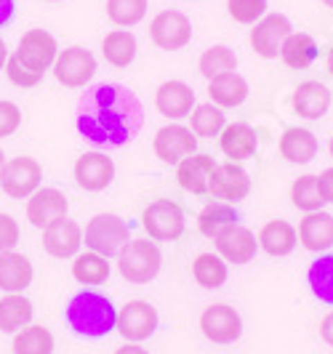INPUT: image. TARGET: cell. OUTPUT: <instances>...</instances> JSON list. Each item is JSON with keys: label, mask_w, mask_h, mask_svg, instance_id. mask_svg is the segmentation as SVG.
I'll return each instance as SVG.
<instances>
[{"label": "cell", "mask_w": 333, "mask_h": 354, "mask_svg": "<svg viewBox=\"0 0 333 354\" xmlns=\"http://www.w3.org/2000/svg\"><path fill=\"white\" fill-rule=\"evenodd\" d=\"M102 53H105L107 64L112 67H128L136 59V37L128 30H112L102 40Z\"/></svg>", "instance_id": "obj_33"}, {"label": "cell", "mask_w": 333, "mask_h": 354, "mask_svg": "<svg viewBox=\"0 0 333 354\" xmlns=\"http://www.w3.org/2000/svg\"><path fill=\"white\" fill-rule=\"evenodd\" d=\"M96 75V56L83 46H70L59 51L53 62V77L67 88H83Z\"/></svg>", "instance_id": "obj_5"}, {"label": "cell", "mask_w": 333, "mask_h": 354, "mask_svg": "<svg viewBox=\"0 0 333 354\" xmlns=\"http://www.w3.org/2000/svg\"><path fill=\"white\" fill-rule=\"evenodd\" d=\"M72 277L83 285H102L109 277V264H107L105 256L88 250V253L75 256V261H72Z\"/></svg>", "instance_id": "obj_36"}, {"label": "cell", "mask_w": 333, "mask_h": 354, "mask_svg": "<svg viewBox=\"0 0 333 354\" xmlns=\"http://www.w3.org/2000/svg\"><path fill=\"white\" fill-rule=\"evenodd\" d=\"M328 152H331V158H333V136H331V142H328Z\"/></svg>", "instance_id": "obj_52"}, {"label": "cell", "mask_w": 333, "mask_h": 354, "mask_svg": "<svg viewBox=\"0 0 333 354\" xmlns=\"http://www.w3.org/2000/svg\"><path fill=\"white\" fill-rule=\"evenodd\" d=\"M163 264V256L155 243L150 240H128L118 253V272L131 285H144L155 280Z\"/></svg>", "instance_id": "obj_3"}, {"label": "cell", "mask_w": 333, "mask_h": 354, "mask_svg": "<svg viewBox=\"0 0 333 354\" xmlns=\"http://www.w3.org/2000/svg\"><path fill=\"white\" fill-rule=\"evenodd\" d=\"M150 0H107V17L118 27H134L147 17Z\"/></svg>", "instance_id": "obj_39"}, {"label": "cell", "mask_w": 333, "mask_h": 354, "mask_svg": "<svg viewBox=\"0 0 333 354\" xmlns=\"http://www.w3.org/2000/svg\"><path fill=\"white\" fill-rule=\"evenodd\" d=\"M118 333L131 341L139 344L144 338H150L158 330V309L147 301H128L118 312Z\"/></svg>", "instance_id": "obj_12"}, {"label": "cell", "mask_w": 333, "mask_h": 354, "mask_svg": "<svg viewBox=\"0 0 333 354\" xmlns=\"http://www.w3.org/2000/svg\"><path fill=\"white\" fill-rule=\"evenodd\" d=\"M291 203L296 205L298 211L312 213V211H323L325 200L317 189V176H298L294 184H291Z\"/></svg>", "instance_id": "obj_38"}, {"label": "cell", "mask_w": 333, "mask_h": 354, "mask_svg": "<svg viewBox=\"0 0 333 354\" xmlns=\"http://www.w3.org/2000/svg\"><path fill=\"white\" fill-rule=\"evenodd\" d=\"M192 277L200 288H208V290L222 288L229 277L227 261L219 253H200L192 261Z\"/></svg>", "instance_id": "obj_32"}, {"label": "cell", "mask_w": 333, "mask_h": 354, "mask_svg": "<svg viewBox=\"0 0 333 354\" xmlns=\"http://www.w3.org/2000/svg\"><path fill=\"white\" fill-rule=\"evenodd\" d=\"M67 325L78 336L102 338L118 325V312L112 301L96 293V290H83L67 304Z\"/></svg>", "instance_id": "obj_2"}, {"label": "cell", "mask_w": 333, "mask_h": 354, "mask_svg": "<svg viewBox=\"0 0 333 354\" xmlns=\"http://www.w3.org/2000/svg\"><path fill=\"white\" fill-rule=\"evenodd\" d=\"M3 168H6V155H3V149H0V174H3Z\"/></svg>", "instance_id": "obj_50"}, {"label": "cell", "mask_w": 333, "mask_h": 354, "mask_svg": "<svg viewBox=\"0 0 333 354\" xmlns=\"http://www.w3.org/2000/svg\"><path fill=\"white\" fill-rule=\"evenodd\" d=\"M278 147H280V155L288 160V162H294V165H307V162L315 160L317 149H320V142H317V136L309 128L291 125V128L282 131Z\"/></svg>", "instance_id": "obj_25"}, {"label": "cell", "mask_w": 333, "mask_h": 354, "mask_svg": "<svg viewBox=\"0 0 333 354\" xmlns=\"http://www.w3.org/2000/svg\"><path fill=\"white\" fill-rule=\"evenodd\" d=\"M128 224H125L120 216L115 213H99L93 216L86 224V232H83V243H86L88 250L99 253V256H118L123 245L128 243Z\"/></svg>", "instance_id": "obj_4"}, {"label": "cell", "mask_w": 333, "mask_h": 354, "mask_svg": "<svg viewBox=\"0 0 333 354\" xmlns=\"http://www.w3.org/2000/svg\"><path fill=\"white\" fill-rule=\"evenodd\" d=\"M317 189L325 203H333V168H325L320 176H317Z\"/></svg>", "instance_id": "obj_44"}, {"label": "cell", "mask_w": 333, "mask_h": 354, "mask_svg": "<svg viewBox=\"0 0 333 354\" xmlns=\"http://www.w3.org/2000/svg\"><path fill=\"white\" fill-rule=\"evenodd\" d=\"M259 248L267 253V256H275V259H282V256H291L294 248L298 245V234L296 227L285 218H272L267 221L262 230H259Z\"/></svg>", "instance_id": "obj_24"}, {"label": "cell", "mask_w": 333, "mask_h": 354, "mask_svg": "<svg viewBox=\"0 0 333 354\" xmlns=\"http://www.w3.org/2000/svg\"><path fill=\"white\" fill-rule=\"evenodd\" d=\"M150 37L160 51H181L192 40V21L181 11H160L150 24Z\"/></svg>", "instance_id": "obj_7"}, {"label": "cell", "mask_w": 333, "mask_h": 354, "mask_svg": "<svg viewBox=\"0 0 333 354\" xmlns=\"http://www.w3.org/2000/svg\"><path fill=\"white\" fill-rule=\"evenodd\" d=\"M235 224H240V216H237V208L232 203H208L200 216H197V230L200 234H206L210 240H216L219 234H224L227 230H232Z\"/></svg>", "instance_id": "obj_28"}, {"label": "cell", "mask_w": 333, "mask_h": 354, "mask_svg": "<svg viewBox=\"0 0 333 354\" xmlns=\"http://www.w3.org/2000/svg\"><path fill=\"white\" fill-rule=\"evenodd\" d=\"M141 227L152 240H179L184 234V211L171 200H155L141 213Z\"/></svg>", "instance_id": "obj_6"}, {"label": "cell", "mask_w": 333, "mask_h": 354, "mask_svg": "<svg viewBox=\"0 0 333 354\" xmlns=\"http://www.w3.org/2000/svg\"><path fill=\"white\" fill-rule=\"evenodd\" d=\"M294 112L304 120H320L331 109V91L320 80H304L294 91Z\"/></svg>", "instance_id": "obj_20"}, {"label": "cell", "mask_w": 333, "mask_h": 354, "mask_svg": "<svg viewBox=\"0 0 333 354\" xmlns=\"http://www.w3.org/2000/svg\"><path fill=\"white\" fill-rule=\"evenodd\" d=\"M6 75H8V80H11L14 86H19V88H33V86L40 83V77H43L40 72H33L30 67H24L17 56H11V59L6 62Z\"/></svg>", "instance_id": "obj_41"}, {"label": "cell", "mask_w": 333, "mask_h": 354, "mask_svg": "<svg viewBox=\"0 0 333 354\" xmlns=\"http://www.w3.org/2000/svg\"><path fill=\"white\" fill-rule=\"evenodd\" d=\"M33 319V301L24 299L21 293H8L0 299V330L3 333H17Z\"/></svg>", "instance_id": "obj_30"}, {"label": "cell", "mask_w": 333, "mask_h": 354, "mask_svg": "<svg viewBox=\"0 0 333 354\" xmlns=\"http://www.w3.org/2000/svg\"><path fill=\"white\" fill-rule=\"evenodd\" d=\"M6 62H8V48H6V43H3V37H0V70L6 67Z\"/></svg>", "instance_id": "obj_48"}, {"label": "cell", "mask_w": 333, "mask_h": 354, "mask_svg": "<svg viewBox=\"0 0 333 354\" xmlns=\"http://www.w3.org/2000/svg\"><path fill=\"white\" fill-rule=\"evenodd\" d=\"M208 96L210 104L219 109H232L240 106L248 99V83L240 72H224L219 77L208 80Z\"/></svg>", "instance_id": "obj_26"}, {"label": "cell", "mask_w": 333, "mask_h": 354, "mask_svg": "<svg viewBox=\"0 0 333 354\" xmlns=\"http://www.w3.org/2000/svg\"><path fill=\"white\" fill-rule=\"evenodd\" d=\"M40 178H43V168L40 162L33 158H14L6 162L3 174H0V187L8 197L24 200L35 189H40Z\"/></svg>", "instance_id": "obj_10"}, {"label": "cell", "mask_w": 333, "mask_h": 354, "mask_svg": "<svg viewBox=\"0 0 333 354\" xmlns=\"http://www.w3.org/2000/svg\"><path fill=\"white\" fill-rule=\"evenodd\" d=\"M14 56H17L24 67H30L33 72L43 75L48 67H53V62L59 56V46H56L51 32H46V30H30V32L21 35Z\"/></svg>", "instance_id": "obj_11"}, {"label": "cell", "mask_w": 333, "mask_h": 354, "mask_svg": "<svg viewBox=\"0 0 333 354\" xmlns=\"http://www.w3.org/2000/svg\"><path fill=\"white\" fill-rule=\"evenodd\" d=\"M219 149L224 152V158H229V162H243V160L253 158L259 149L256 131L248 123L224 125V131L219 133Z\"/></svg>", "instance_id": "obj_23"}, {"label": "cell", "mask_w": 333, "mask_h": 354, "mask_svg": "<svg viewBox=\"0 0 333 354\" xmlns=\"http://www.w3.org/2000/svg\"><path fill=\"white\" fill-rule=\"evenodd\" d=\"M317 56H320V48H317L315 37L307 35V32H291L280 48V59L285 62V67H291V70L312 67L317 62Z\"/></svg>", "instance_id": "obj_29"}, {"label": "cell", "mask_w": 333, "mask_h": 354, "mask_svg": "<svg viewBox=\"0 0 333 354\" xmlns=\"http://www.w3.org/2000/svg\"><path fill=\"white\" fill-rule=\"evenodd\" d=\"M307 285L317 301L333 306V253H323L307 269Z\"/></svg>", "instance_id": "obj_31"}, {"label": "cell", "mask_w": 333, "mask_h": 354, "mask_svg": "<svg viewBox=\"0 0 333 354\" xmlns=\"http://www.w3.org/2000/svg\"><path fill=\"white\" fill-rule=\"evenodd\" d=\"M30 283H33V264H30V259L17 253V250L0 253V290L21 293Z\"/></svg>", "instance_id": "obj_27"}, {"label": "cell", "mask_w": 333, "mask_h": 354, "mask_svg": "<svg viewBox=\"0 0 333 354\" xmlns=\"http://www.w3.org/2000/svg\"><path fill=\"white\" fill-rule=\"evenodd\" d=\"M19 243V224L14 216L0 213V253L14 250Z\"/></svg>", "instance_id": "obj_43"}, {"label": "cell", "mask_w": 333, "mask_h": 354, "mask_svg": "<svg viewBox=\"0 0 333 354\" xmlns=\"http://www.w3.org/2000/svg\"><path fill=\"white\" fill-rule=\"evenodd\" d=\"M155 106L163 118H190V112L195 109V91L192 86H187L184 80H165L158 91H155Z\"/></svg>", "instance_id": "obj_18"}, {"label": "cell", "mask_w": 333, "mask_h": 354, "mask_svg": "<svg viewBox=\"0 0 333 354\" xmlns=\"http://www.w3.org/2000/svg\"><path fill=\"white\" fill-rule=\"evenodd\" d=\"M269 3L267 0H227L229 17L237 24H256L267 14Z\"/></svg>", "instance_id": "obj_40"}, {"label": "cell", "mask_w": 333, "mask_h": 354, "mask_svg": "<svg viewBox=\"0 0 333 354\" xmlns=\"http://www.w3.org/2000/svg\"><path fill=\"white\" fill-rule=\"evenodd\" d=\"M115 354H150V352H147V349H141L139 344H131V341H128V344H125V346H120Z\"/></svg>", "instance_id": "obj_47"}, {"label": "cell", "mask_w": 333, "mask_h": 354, "mask_svg": "<svg viewBox=\"0 0 333 354\" xmlns=\"http://www.w3.org/2000/svg\"><path fill=\"white\" fill-rule=\"evenodd\" d=\"M83 245V230L70 221V218H59L56 224L43 230V248L53 259H70Z\"/></svg>", "instance_id": "obj_21"}, {"label": "cell", "mask_w": 333, "mask_h": 354, "mask_svg": "<svg viewBox=\"0 0 333 354\" xmlns=\"http://www.w3.org/2000/svg\"><path fill=\"white\" fill-rule=\"evenodd\" d=\"M14 352L17 354H51L53 336L43 325H27L14 336Z\"/></svg>", "instance_id": "obj_37"}, {"label": "cell", "mask_w": 333, "mask_h": 354, "mask_svg": "<svg viewBox=\"0 0 333 354\" xmlns=\"http://www.w3.org/2000/svg\"><path fill=\"white\" fill-rule=\"evenodd\" d=\"M294 32V24L285 14H264L251 30V48L262 59H278L285 37Z\"/></svg>", "instance_id": "obj_8"}, {"label": "cell", "mask_w": 333, "mask_h": 354, "mask_svg": "<svg viewBox=\"0 0 333 354\" xmlns=\"http://www.w3.org/2000/svg\"><path fill=\"white\" fill-rule=\"evenodd\" d=\"M320 338L333 349V312H328L325 317L320 319Z\"/></svg>", "instance_id": "obj_45"}, {"label": "cell", "mask_w": 333, "mask_h": 354, "mask_svg": "<svg viewBox=\"0 0 333 354\" xmlns=\"http://www.w3.org/2000/svg\"><path fill=\"white\" fill-rule=\"evenodd\" d=\"M251 192V176L246 174V168L240 162H216L213 171V181H210V192L216 200L222 203H240L246 200Z\"/></svg>", "instance_id": "obj_14"}, {"label": "cell", "mask_w": 333, "mask_h": 354, "mask_svg": "<svg viewBox=\"0 0 333 354\" xmlns=\"http://www.w3.org/2000/svg\"><path fill=\"white\" fill-rule=\"evenodd\" d=\"M75 125L80 136L99 147H123L139 136L144 109L139 96L120 83H99L88 88L78 104Z\"/></svg>", "instance_id": "obj_1"}, {"label": "cell", "mask_w": 333, "mask_h": 354, "mask_svg": "<svg viewBox=\"0 0 333 354\" xmlns=\"http://www.w3.org/2000/svg\"><path fill=\"white\" fill-rule=\"evenodd\" d=\"M325 72L333 77V46L328 48V56H325Z\"/></svg>", "instance_id": "obj_49"}, {"label": "cell", "mask_w": 333, "mask_h": 354, "mask_svg": "<svg viewBox=\"0 0 333 354\" xmlns=\"http://www.w3.org/2000/svg\"><path fill=\"white\" fill-rule=\"evenodd\" d=\"M323 6H328V8H333V0H320Z\"/></svg>", "instance_id": "obj_51"}, {"label": "cell", "mask_w": 333, "mask_h": 354, "mask_svg": "<svg viewBox=\"0 0 333 354\" xmlns=\"http://www.w3.org/2000/svg\"><path fill=\"white\" fill-rule=\"evenodd\" d=\"M197 72L203 77H219L224 72H237V56L229 46H210L200 53V62H197Z\"/></svg>", "instance_id": "obj_34"}, {"label": "cell", "mask_w": 333, "mask_h": 354, "mask_svg": "<svg viewBox=\"0 0 333 354\" xmlns=\"http://www.w3.org/2000/svg\"><path fill=\"white\" fill-rule=\"evenodd\" d=\"M48 3H59V0H48Z\"/></svg>", "instance_id": "obj_53"}, {"label": "cell", "mask_w": 333, "mask_h": 354, "mask_svg": "<svg viewBox=\"0 0 333 354\" xmlns=\"http://www.w3.org/2000/svg\"><path fill=\"white\" fill-rule=\"evenodd\" d=\"M298 243L312 253H325L333 248V213L312 211L304 213V218L298 221Z\"/></svg>", "instance_id": "obj_19"}, {"label": "cell", "mask_w": 333, "mask_h": 354, "mask_svg": "<svg viewBox=\"0 0 333 354\" xmlns=\"http://www.w3.org/2000/svg\"><path fill=\"white\" fill-rule=\"evenodd\" d=\"M200 330L208 341L227 346V344H235L240 338L243 319L235 312V306H229V304H210L200 315Z\"/></svg>", "instance_id": "obj_9"}, {"label": "cell", "mask_w": 333, "mask_h": 354, "mask_svg": "<svg viewBox=\"0 0 333 354\" xmlns=\"http://www.w3.org/2000/svg\"><path fill=\"white\" fill-rule=\"evenodd\" d=\"M14 8H17L14 0H0V27H6L14 19Z\"/></svg>", "instance_id": "obj_46"}, {"label": "cell", "mask_w": 333, "mask_h": 354, "mask_svg": "<svg viewBox=\"0 0 333 354\" xmlns=\"http://www.w3.org/2000/svg\"><path fill=\"white\" fill-rule=\"evenodd\" d=\"M224 125H227V118H224V112L219 109L216 104H197L190 112V131H192L195 136H206V139H213V136H219L222 131H224Z\"/></svg>", "instance_id": "obj_35"}, {"label": "cell", "mask_w": 333, "mask_h": 354, "mask_svg": "<svg viewBox=\"0 0 333 354\" xmlns=\"http://www.w3.org/2000/svg\"><path fill=\"white\" fill-rule=\"evenodd\" d=\"M213 171H216V162H213L210 155H190V158H184L179 162L176 178H179L181 189H187L192 195H208Z\"/></svg>", "instance_id": "obj_22"}, {"label": "cell", "mask_w": 333, "mask_h": 354, "mask_svg": "<svg viewBox=\"0 0 333 354\" xmlns=\"http://www.w3.org/2000/svg\"><path fill=\"white\" fill-rule=\"evenodd\" d=\"M152 149H155V155H158L163 162L179 165L184 158L195 155V149H197V136H195L190 128H184V125H179V123L163 125L158 133H155V139H152Z\"/></svg>", "instance_id": "obj_13"}, {"label": "cell", "mask_w": 333, "mask_h": 354, "mask_svg": "<svg viewBox=\"0 0 333 354\" xmlns=\"http://www.w3.org/2000/svg\"><path fill=\"white\" fill-rule=\"evenodd\" d=\"M21 125V112L14 102H0V139L14 136Z\"/></svg>", "instance_id": "obj_42"}, {"label": "cell", "mask_w": 333, "mask_h": 354, "mask_svg": "<svg viewBox=\"0 0 333 354\" xmlns=\"http://www.w3.org/2000/svg\"><path fill=\"white\" fill-rule=\"evenodd\" d=\"M27 218L33 227H51L59 218H67V197L64 192L53 189V187H43L35 189L33 195L27 197Z\"/></svg>", "instance_id": "obj_15"}, {"label": "cell", "mask_w": 333, "mask_h": 354, "mask_svg": "<svg viewBox=\"0 0 333 354\" xmlns=\"http://www.w3.org/2000/svg\"><path fill=\"white\" fill-rule=\"evenodd\" d=\"M213 243H216V253L227 264H248L256 256V250H259L256 234L248 230V227H243V224H235L232 230L219 234Z\"/></svg>", "instance_id": "obj_17"}, {"label": "cell", "mask_w": 333, "mask_h": 354, "mask_svg": "<svg viewBox=\"0 0 333 354\" xmlns=\"http://www.w3.org/2000/svg\"><path fill=\"white\" fill-rule=\"evenodd\" d=\"M115 178V162L102 152H86L75 162V181L86 192H102Z\"/></svg>", "instance_id": "obj_16"}]
</instances>
